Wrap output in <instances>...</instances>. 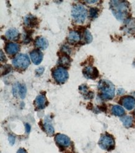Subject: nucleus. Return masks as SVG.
Returning a JSON list of instances; mask_svg holds the SVG:
<instances>
[{"label":"nucleus","instance_id":"f257e3e1","mask_svg":"<svg viewBox=\"0 0 135 153\" xmlns=\"http://www.w3.org/2000/svg\"><path fill=\"white\" fill-rule=\"evenodd\" d=\"M110 8L113 16L120 21H124L129 16V4L126 1H111L110 2Z\"/></svg>","mask_w":135,"mask_h":153},{"label":"nucleus","instance_id":"f03ea898","mask_svg":"<svg viewBox=\"0 0 135 153\" xmlns=\"http://www.w3.org/2000/svg\"><path fill=\"white\" fill-rule=\"evenodd\" d=\"M98 88L100 91V97L104 100H112L115 96V86L112 82L106 79L100 80Z\"/></svg>","mask_w":135,"mask_h":153},{"label":"nucleus","instance_id":"7ed1b4c3","mask_svg":"<svg viewBox=\"0 0 135 153\" xmlns=\"http://www.w3.org/2000/svg\"><path fill=\"white\" fill-rule=\"evenodd\" d=\"M72 17L77 23H83L86 21L87 15V11L86 7L80 4H76L72 9Z\"/></svg>","mask_w":135,"mask_h":153},{"label":"nucleus","instance_id":"20e7f679","mask_svg":"<svg viewBox=\"0 0 135 153\" xmlns=\"http://www.w3.org/2000/svg\"><path fill=\"white\" fill-rule=\"evenodd\" d=\"M115 140L112 136L109 134H104L101 136L98 141L99 146L106 151H112L115 148Z\"/></svg>","mask_w":135,"mask_h":153},{"label":"nucleus","instance_id":"39448f33","mask_svg":"<svg viewBox=\"0 0 135 153\" xmlns=\"http://www.w3.org/2000/svg\"><path fill=\"white\" fill-rule=\"evenodd\" d=\"M52 77L57 84H62L68 79L69 74L64 68L58 67L52 71Z\"/></svg>","mask_w":135,"mask_h":153},{"label":"nucleus","instance_id":"423d86ee","mask_svg":"<svg viewBox=\"0 0 135 153\" xmlns=\"http://www.w3.org/2000/svg\"><path fill=\"white\" fill-rule=\"evenodd\" d=\"M13 65L18 69L26 70L30 65V59L26 54H20L13 60Z\"/></svg>","mask_w":135,"mask_h":153},{"label":"nucleus","instance_id":"0eeeda50","mask_svg":"<svg viewBox=\"0 0 135 153\" xmlns=\"http://www.w3.org/2000/svg\"><path fill=\"white\" fill-rule=\"evenodd\" d=\"M55 141L58 146L62 149L69 147L71 144L70 138L63 134H57L55 137Z\"/></svg>","mask_w":135,"mask_h":153},{"label":"nucleus","instance_id":"6e6552de","mask_svg":"<svg viewBox=\"0 0 135 153\" xmlns=\"http://www.w3.org/2000/svg\"><path fill=\"white\" fill-rule=\"evenodd\" d=\"M83 76L87 79H95L98 77V71L95 67L87 66L82 71Z\"/></svg>","mask_w":135,"mask_h":153},{"label":"nucleus","instance_id":"1a4fd4ad","mask_svg":"<svg viewBox=\"0 0 135 153\" xmlns=\"http://www.w3.org/2000/svg\"><path fill=\"white\" fill-rule=\"evenodd\" d=\"M34 104L38 110H42L47 107L48 105V101L45 95L41 94L36 98Z\"/></svg>","mask_w":135,"mask_h":153},{"label":"nucleus","instance_id":"9d476101","mask_svg":"<svg viewBox=\"0 0 135 153\" xmlns=\"http://www.w3.org/2000/svg\"><path fill=\"white\" fill-rule=\"evenodd\" d=\"M30 56L32 63L36 65H39L43 59V54L38 49L34 50L30 53Z\"/></svg>","mask_w":135,"mask_h":153},{"label":"nucleus","instance_id":"9b49d317","mask_svg":"<svg viewBox=\"0 0 135 153\" xmlns=\"http://www.w3.org/2000/svg\"><path fill=\"white\" fill-rule=\"evenodd\" d=\"M123 106L128 110H131L135 107V99L131 96H124L121 99Z\"/></svg>","mask_w":135,"mask_h":153},{"label":"nucleus","instance_id":"f8f14e48","mask_svg":"<svg viewBox=\"0 0 135 153\" xmlns=\"http://www.w3.org/2000/svg\"><path fill=\"white\" fill-rule=\"evenodd\" d=\"M79 91L86 99H91L94 97V92L88 90V88L86 84H82L79 87Z\"/></svg>","mask_w":135,"mask_h":153},{"label":"nucleus","instance_id":"ddd939ff","mask_svg":"<svg viewBox=\"0 0 135 153\" xmlns=\"http://www.w3.org/2000/svg\"><path fill=\"white\" fill-rule=\"evenodd\" d=\"M4 49H5L6 52L8 54L14 55L18 52V51L20 50V46L16 44L9 43L6 44Z\"/></svg>","mask_w":135,"mask_h":153},{"label":"nucleus","instance_id":"4468645a","mask_svg":"<svg viewBox=\"0 0 135 153\" xmlns=\"http://www.w3.org/2000/svg\"><path fill=\"white\" fill-rule=\"evenodd\" d=\"M48 45V41L47 40V39L43 37H37L35 40V46L38 48L45 50L47 48Z\"/></svg>","mask_w":135,"mask_h":153},{"label":"nucleus","instance_id":"2eb2a0df","mask_svg":"<svg viewBox=\"0 0 135 153\" xmlns=\"http://www.w3.org/2000/svg\"><path fill=\"white\" fill-rule=\"evenodd\" d=\"M24 23L29 27H34L38 25V19L35 16L29 14L25 17Z\"/></svg>","mask_w":135,"mask_h":153},{"label":"nucleus","instance_id":"dca6fc26","mask_svg":"<svg viewBox=\"0 0 135 153\" xmlns=\"http://www.w3.org/2000/svg\"><path fill=\"white\" fill-rule=\"evenodd\" d=\"M13 92H14V94L19 93L21 98L24 99L25 96H26V88L24 85L18 84L14 88Z\"/></svg>","mask_w":135,"mask_h":153},{"label":"nucleus","instance_id":"f3484780","mask_svg":"<svg viewBox=\"0 0 135 153\" xmlns=\"http://www.w3.org/2000/svg\"><path fill=\"white\" fill-rule=\"evenodd\" d=\"M44 130L49 136H52L54 133V128L50 122V120L48 118H46L44 123Z\"/></svg>","mask_w":135,"mask_h":153},{"label":"nucleus","instance_id":"a211bd4d","mask_svg":"<svg viewBox=\"0 0 135 153\" xmlns=\"http://www.w3.org/2000/svg\"><path fill=\"white\" fill-rule=\"evenodd\" d=\"M69 42L70 44H75L77 43L80 40V35L79 33L76 31H71L67 37Z\"/></svg>","mask_w":135,"mask_h":153},{"label":"nucleus","instance_id":"6ab92c4d","mask_svg":"<svg viewBox=\"0 0 135 153\" xmlns=\"http://www.w3.org/2000/svg\"><path fill=\"white\" fill-rule=\"evenodd\" d=\"M124 30L131 34H134L135 33V20H128L124 25Z\"/></svg>","mask_w":135,"mask_h":153},{"label":"nucleus","instance_id":"aec40b11","mask_svg":"<svg viewBox=\"0 0 135 153\" xmlns=\"http://www.w3.org/2000/svg\"><path fill=\"white\" fill-rule=\"evenodd\" d=\"M19 36V31L16 29H10L6 32V37L9 40H14Z\"/></svg>","mask_w":135,"mask_h":153},{"label":"nucleus","instance_id":"412c9836","mask_svg":"<svg viewBox=\"0 0 135 153\" xmlns=\"http://www.w3.org/2000/svg\"><path fill=\"white\" fill-rule=\"evenodd\" d=\"M70 63H71V59L70 57L65 54L62 55L59 58V61H58V63H59V65L65 67L69 66L70 65Z\"/></svg>","mask_w":135,"mask_h":153},{"label":"nucleus","instance_id":"4be33fe9","mask_svg":"<svg viewBox=\"0 0 135 153\" xmlns=\"http://www.w3.org/2000/svg\"><path fill=\"white\" fill-rule=\"evenodd\" d=\"M112 112L116 116H122L124 114V110L120 105H113L112 108Z\"/></svg>","mask_w":135,"mask_h":153},{"label":"nucleus","instance_id":"5701e85b","mask_svg":"<svg viewBox=\"0 0 135 153\" xmlns=\"http://www.w3.org/2000/svg\"><path fill=\"white\" fill-rule=\"evenodd\" d=\"M120 120L122 122L123 125L126 128H130L133 125V118L130 116H124L120 118Z\"/></svg>","mask_w":135,"mask_h":153},{"label":"nucleus","instance_id":"b1692460","mask_svg":"<svg viewBox=\"0 0 135 153\" xmlns=\"http://www.w3.org/2000/svg\"><path fill=\"white\" fill-rule=\"evenodd\" d=\"M98 10L97 8H91L90 10V17L92 19H95L98 17Z\"/></svg>","mask_w":135,"mask_h":153},{"label":"nucleus","instance_id":"393cba45","mask_svg":"<svg viewBox=\"0 0 135 153\" xmlns=\"http://www.w3.org/2000/svg\"><path fill=\"white\" fill-rule=\"evenodd\" d=\"M84 34H85L86 42L87 44H90L93 40V37H92V36L90 33V32H89V30H86L85 31V33H84Z\"/></svg>","mask_w":135,"mask_h":153},{"label":"nucleus","instance_id":"a878e982","mask_svg":"<svg viewBox=\"0 0 135 153\" xmlns=\"http://www.w3.org/2000/svg\"><path fill=\"white\" fill-rule=\"evenodd\" d=\"M44 71V68L43 67H40L38 69H37L36 70V76H40V75H42L43 74Z\"/></svg>","mask_w":135,"mask_h":153},{"label":"nucleus","instance_id":"bb28decb","mask_svg":"<svg viewBox=\"0 0 135 153\" xmlns=\"http://www.w3.org/2000/svg\"><path fill=\"white\" fill-rule=\"evenodd\" d=\"M8 140H9V142L10 143V144L13 145V144H14V142H15V137L12 135H10Z\"/></svg>","mask_w":135,"mask_h":153},{"label":"nucleus","instance_id":"cd10ccee","mask_svg":"<svg viewBox=\"0 0 135 153\" xmlns=\"http://www.w3.org/2000/svg\"><path fill=\"white\" fill-rule=\"evenodd\" d=\"M1 61L3 62H5L6 61V58L5 57L4 53H3V51L1 50Z\"/></svg>","mask_w":135,"mask_h":153},{"label":"nucleus","instance_id":"c85d7f7f","mask_svg":"<svg viewBox=\"0 0 135 153\" xmlns=\"http://www.w3.org/2000/svg\"><path fill=\"white\" fill-rule=\"evenodd\" d=\"M17 153H28V152L26 151V150L24 148H20L18 149V151H17Z\"/></svg>","mask_w":135,"mask_h":153},{"label":"nucleus","instance_id":"c756f323","mask_svg":"<svg viewBox=\"0 0 135 153\" xmlns=\"http://www.w3.org/2000/svg\"><path fill=\"white\" fill-rule=\"evenodd\" d=\"M26 131L27 133H29L30 131V130H31V127H30V125L29 124H26Z\"/></svg>","mask_w":135,"mask_h":153},{"label":"nucleus","instance_id":"7c9ffc66","mask_svg":"<svg viewBox=\"0 0 135 153\" xmlns=\"http://www.w3.org/2000/svg\"><path fill=\"white\" fill-rule=\"evenodd\" d=\"M123 92H124V90H123V89H120L118 90V94H122Z\"/></svg>","mask_w":135,"mask_h":153},{"label":"nucleus","instance_id":"2f4dec72","mask_svg":"<svg viewBox=\"0 0 135 153\" xmlns=\"http://www.w3.org/2000/svg\"><path fill=\"white\" fill-rule=\"evenodd\" d=\"M86 2L88 3H97V1H86Z\"/></svg>","mask_w":135,"mask_h":153},{"label":"nucleus","instance_id":"473e14b6","mask_svg":"<svg viewBox=\"0 0 135 153\" xmlns=\"http://www.w3.org/2000/svg\"><path fill=\"white\" fill-rule=\"evenodd\" d=\"M67 48H67V47H64V49H63V50L64 51H65V49H67ZM67 50V53H69V52H68V50Z\"/></svg>","mask_w":135,"mask_h":153},{"label":"nucleus","instance_id":"72a5a7b5","mask_svg":"<svg viewBox=\"0 0 135 153\" xmlns=\"http://www.w3.org/2000/svg\"><path fill=\"white\" fill-rule=\"evenodd\" d=\"M134 114H135V111H134Z\"/></svg>","mask_w":135,"mask_h":153}]
</instances>
